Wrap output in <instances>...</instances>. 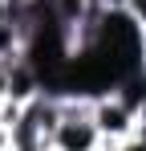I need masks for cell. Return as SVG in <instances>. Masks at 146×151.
Listing matches in <instances>:
<instances>
[{"label":"cell","mask_w":146,"mask_h":151,"mask_svg":"<svg viewBox=\"0 0 146 151\" xmlns=\"http://www.w3.org/2000/svg\"><path fill=\"white\" fill-rule=\"evenodd\" d=\"M94 123H97V131H101V139L122 143V139H130V135L138 131V110L122 98V94L110 90V94H97L94 98Z\"/></svg>","instance_id":"6da1fadb"},{"label":"cell","mask_w":146,"mask_h":151,"mask_svg":"<svg viewBox=\"0 0 146 151\" xmlns=\"http://www.w3.org/2000/svg\"><path fill=\"white\" fill-rule=\"evenodd\" d=\"M94 8H97L94 0H53V17L61 21V29H65V33H69V29H77L89 12H94Z\"/></svg>","instance_id":"7a4b0ae2"},{"label":"cell","mask_w":146,"mask_h":151,"mask_svg":"<svg viewBox=\"0 0 146 151\" xmlns=\"http://www.w3.org/2000/svg\"><path fill=\"white\" fill-rule=\"evenodd\" d=\"M126 17L146 33V0H126Z\"/></svg>","instance_id":"3957f363"},{"label":"cell","mask_w":146,"mask_h":151,"mask_svg":"<svg viewBox=\"0 0 146 151\" xmlns=\"http://www.w3.org/2000/svg\"><path fill=\"white\" fill-rule=\"evenodd\" d=\"M118 151H146V131H134L130 139H122Z\"/></svg>","instance_id":"277c9868"},{"label":"cell","mask_w":146,"mask_h":151,"mask_svg":"<svg viewBox=\"0 0 146 151\" xmlns=\"http://www.w3.org/2000/svg\"><path fill=\"white\" fill-rule=\"evenodd\" d=\"M4 4H8V12H21V8H28L33 0H4Z\"/></svg>","instance_id":"5b68a950"},{"label":"cell","mask_w":146,"mask_h":151,"mask_svg":"<svg viewBox=\"0 0 146 151\" xmlns=\"http://www.w3.org/2000/svg\"><path fill=\"white\" fill-rule=\"evenodd\" d=\"M138 131H146V98H142V106H138Z\"/></svg>","instance_id":"8992f818"},{"label":"cell","mask_w":146,"mask_h":151,"mask_svg":"<svg viewBox=\"0 0 146 151\" xmlns=\"http://www.w3.org/2000/svg\"><path fill=\"white\" fill-rule=\"evenodd\" d=\"M49 151H57V147H49Z\"/></svg>","instance_id":"52a82bcc"}]
</instances>
